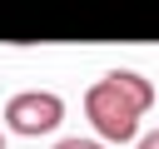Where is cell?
Returning <instances> with one entry per match:
<instances>
[{
    "instance_id": "277c9868",
    "label": "cell",
    "mask_w": 159,
    "mask_h": 149,
    "mask_svg": "<svg viewBox=\"0 0 159 149\" xmlns=\"http://www.w3.org/2000/svg\"><path fill=\"white\" fill-rule=\"evenodd\" d=\"M134 149H159V129H149V134H139V144Z\"/></svg>"
},
{
    "instance_id": "6da1fadb",
    "label": "cell",
    "mask_w": 159,
    "mask_h": 149,
    "mask_svg": "<svg viewBox=\"0 0 159 149\" xmlns=\"http://www.w3.org/2000/svg\"><path fill=\"white\" fill-rule=\"evenodd\" d=\"M154 99L159 89L139 70H109L84 89V119L104 144H139V119L154 109Z\"/></svg>"
},
{
    "instance_id": "7a4b0ae2",
    "label": "cell",
    "mask_w": 159,
    "mask_h": 149,
    "mask_svg": "<svg viewBox=\"0 0 159 149\" xmlns=\"http://www.w3.org/2000/svg\"><path fill=\"white\" fill-rule=\"evenodd\" d=\"M0 124L5 134H20V139H45L65 124V99L55 89H20L5 99L0 109Z\"/></svg>"
},
{
    "instance_id": "5b68a950",
    "label": "cell",
    "mask_w": 159,
    "mask_h": 149,
    "mask_svg": "<svg viewBox=\"0 0 159 149\" xmlns=\"http://www.w3.org/2000/svg\"><path fill=\"white\" fill-rule=\"evenodd\" d=\"M0 149H5V124H0Z\"/></svg>"
},
{
    "instance_id": "3957f363",
    "label": "cell",
    "mask_w": 159,
    "mask_h": 149,
    "mask_svg": "<svg viewBox=\"0 0 159 149\" xmlns=\"http://www.w3.org/2000/svg\"><path fill=\"white\" fill-rule=\"evenodd\" d=\"M55 149H109L104 139H84V134H70V139H55Z\"/></svg>"
}]
</instances>
